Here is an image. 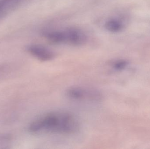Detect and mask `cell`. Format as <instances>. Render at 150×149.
<instances>
[{
  "mask_svg": "<svg viewBox=\"0 0 150 149\" xmlns=\"http://www.w3.org/2000/svg\"><path fill=\"white\" fill-rule=\"evenodd\" d=\"M28 52L34 57L41 61H48L54 58L53 52L39 45H32L27 48Z\"/></svg>",
  "mask_w": 150,
  "mask_h": 149,
  "instance_id": "cell-4",
  "label": "cell"
},
{
  "mask_svg": "<svg viewBox=\"0 0 150 149\" xmlns=\"http://www.w3.org/2000/svg\"><path fill=\"white\" fill-rule=\"evenodd\" d=\"M105 26L108 31L112 32H120L124 28V25L121 22L115 19L107 21Z\"/></svg>",
  "mask_w": 150,
  "mask_h": 149,
  "instance_id": "cell-6",
  "label": "cell"
},
{
  "mask_svg": "<svg viewBox=\"0 0 150 149\" xmlns=\"http://www.w3.org/2000/svg\"><path fill=\"white\" fill-rule=\"evenodd\" d=\"M67 95L76 100L99 101L103 99V95L99 91L93 88L82 87H72L67 91Z\"/></svg>",
  "mask_w": 150,
  "mask_h": 149,
  "instance_id": "cell-2",
  "label": "cell"
},
{
  "mask_svg": "<svg viewBox=\"0 0 150 149\" xmlns=\"http://www.w3.org/2000/svg\"><path fill=\"white\" fill-rule=\"evenodd\" d=\"M65 43L74 45H80L86 42L87 38L83 31L75 28H70L63 31Z\"/></svg>",
  "mask_w": 150,
  "mask_h": 149,
  "instance_id": "cell-3",
  "label": "cell"
},
{
  "mask_svg": "<svg viewBox=\"0 0 150 149\" xmlns=\"http://www.w3.org/2000/svg\"><path fill=\"white\" fill-rule=\"evenodd\" d=\"M47 38L51 43L59 44L65 43L63 31H53L46 34Z\"/></svg>",
  "mask_w": 150,
  "mask_h": 149,
  "instance_id": "cell-7",
  "label": "cell"
},
{
  "mask_svg": "<svg viewBox=\"0 0 150 149\" xmlns=\"http://www.w3.org/2000/svg\"><path fill=\"white\" fill-rule=\"evenodd\" d=\"M79 126L74 115L69 112L54 111L38 117L30 124L29 130L36 134L70 135L76 132Z\"/></svg>",
  "mask_w": 150,
  "mask_h": 149,
  "instance_id": "cell-1",
  "label": "cell"
},
{
  "mask_svg": "<svg viewBox=\"0 0 150 149\" xmlns=\"http://www.w3.org/2000/svg\"><path fill=\"white\" fill-rule=\"evenodd\" d=\"M19 1V0H0V17L14 10Z\"/></svg>",
  "mask_w": 150,
  "mask_h": 149,
  "instance_id": "cell-5",
  "label": "cell"
},
{
  "mask_svg": "<svg viewBox=\"0 0 150 149\" xmlns=\"http://www.w3.org/2000/svg\"><path fill=\"white\" fill-rule=\"evenodd\" d=\"M8 66L5 65H0V75L4 73L6 70L8 69Z\"/></svg>",
  "mask_w": 150,
  "mask_h": 149,
  "instance_id": "cell-9",
  "label": "cell"
},
{
  "mask_svg": "<svg viewBox=\"0 0 150 149\" xmlns=\"http://www.w3.org/2000/svg\"><path fill=\"white\" fill-rule=\"evenodd\" d=\"M11 139L12 137L10 134H0V146H6L11 141Z\"/></svg>",
  "mask_w": 150,
  "mask_h": 149,
  "instance_id": "cell-8",
  "label": "cell"
}]
</instances>
